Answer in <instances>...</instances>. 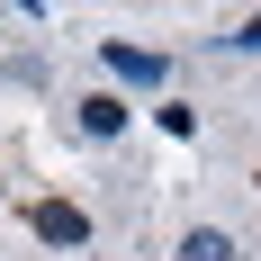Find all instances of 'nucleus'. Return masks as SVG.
Instances as JSON below:
<instances>
[{
    "label": "nucleus",
    "instance_id": "obj_1",
    "mask_svg": "<svg viewBox=\"0 0 261 261\" xmlns=\"http://www.w3.org/2000/svg\"><path fill=\"white\" fill-rule=\"evenodd\" d=\"M27 225H36L45 243H63V252H81V243H90V216L63 207V198H36V207H27Z\"/></svg>",
    "mask_w": 261,
    "mask_h": 261
},
{
    "label": "nucleus",
    "instance_id": "obj_2",
    "mask_svg": "<svg viewBox=\"0 0 261 261\" xmlns=\"http://www.w3.org/2000/svg\"><path fill=\"white\" fill-rule=\"evenodd\" d=\"M117 126H126V99L90 90V99H81V135H117Z\"/></svg>",
    "mask_w": 261,
    "mask_h": 261
},
{
    "label": "nucleus",
    "instance_id": "obj_3",
    "mask_svg": "<svg viewBox=\"0 0 261 261\" xmlns=\"http://www.w3.org/2000/svg\"><path fill=\"white\" fill-rule=\"evenodd\" d=\"M108 72H117V81H162V54H144V45H108Z\"/></svg>",
    "mask_w": 261,
    "mask_h": 261
},
{
    "label": "nucleus",
    "instance_id": "obj_4",
    "mask_svg": "<svg viewBox=\"0 0 261 261\" xmlns=\"http://www.w3.org/2000/svg\"><path fill=\"white\" fill-rule=\"evenodd\" d=\"M180 261H234V243H225V234H207V225H198V234L180 243Z\"/></svg>",
    "mask_w": 261,
    "mask_h": 261
},
{
    "label": "nucleus",
    "instance_id": "obj_5",
    "mask_svg": "<svg viewBox=\"0 0 261 261\" xmlns=\"http://www.w3.org/2000/svg\"><path fill=\"white\" fill-rule=\"evenodd\" d=\"M234 45H261V18H252V27H243V36H234Z\"/></svg>",
    "mask_w": 261,
    "mask_h": 261
}]
</instances>
